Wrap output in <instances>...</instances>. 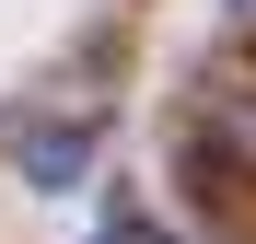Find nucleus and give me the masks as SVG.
<instances>
[{
  "mask_svg": "<svg viewBox=\"0 0 256 244\" xmlns=\"http://www.w3.org/2000/svg\"><path fill=\"white\" fill-rule=\"evenodd\" d=\"M82 163H94V116H47V128H24V175H35V186H70Z\"/></svg>",
  "mask_w": 256,
  "mask_h": 244,
  "instance_id": "1",
  "label": "nucleus"
},
{
  "mask_svg": "<svg viewBox=\"0 0 256 244\" xmlns=\"http://www.w3.org/2000/svg\"><path fill=\"white\" fill-rule=\"evenodd\" d=\"M233 12H256V0H233Z\"/></svg>",
  "mask_w": 256,
  "mask_h": 244,
  "instance_id": "2",
  "label": "nucleus"
}]
</instances>
